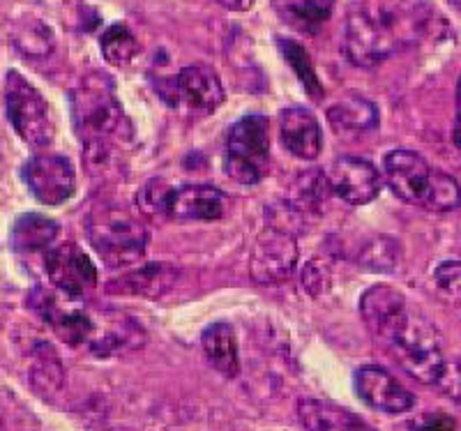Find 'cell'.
Here are the masks:
<instances>
[{
	"instance_id": "obj_1",
	"label": "cell",
	"mask_w": 461,
	"mask_h": 431,
	"mask_svg": "<svg viewBox=\"0 0 461 431\" xmlns=\"http://www.w3.org/2000/svg\"><path fill=\"white\" fill-rule=\"evenodd\" d=\"M360 314L390 358L425 385H436L446 369L443 342L434 323L393 286H372L360 298Z\"/></svg>"
},
{
	"instance_id": "obj_2",
	"label": "cell",
	"mask_w": 461,
	"mask_h": 431,
	"mask_svg": "<svg viewBox=\"0 0 461 431\" xmlns=\"http://www.w3.org/2000/svg\"><path fill=\"white\" fill-rule=\"evenodd\" d=\"M436 10L422 0H362L348 10L344 31L346 58L374 67L413 47L436 31Z\"/></svg>"
},
{
	"instance_id": "obj_3",
	"label": "cell",
	"mask_w": 461,
	"mask_h": 431,
	"mask_svg": "<svg viewBox=\"0 0 461 431\" xmlns=\"http://www.w3.org/2000/svg\"><path fill=\"white\" fill-rule=\"evenodd\" d=\"M72 121L90 162L106 159L111 139L130 134V121L115 97L113 81L100 72L86 76L72 90Z\"/></svg>"
},
{
	"instance_id": "obj_4",
	"label": "cell",
	"mask_w": 461,
	"mask_h": 431,
	"mask_svg": "<svg viewBox=\"0 0 461 431\" xmlns=\"http://www.w3.org/2000/svg\"><path fill=\"white\" fill-rule=\"evenodd\" d=\"M383 171L390 190L403 203L429 212H452L461 205L459 183L438 168H431L425 157L413 150H393L385 155Z\"/></svg>"
},
{
	"instance_id": "obj_5",
	"label": "cell",
	"mask_w": 461,
	"mask_h": 431,
	"mask_svg": "<svg viewBox=\"0 0 461 431\" xmlns=\"http://www.w3.org/2000/svg\"><path fill=\"white\" fill-rule=\"evenodd\" d=\"M88 240L111 268L137 264L146 254L148 229L137 215L118 205H97L86 221Z\"/></svg>"
},
{
	"instance_id": "obj_6",
	"label": "cell",
	"mask_w": 461,
	"mask_h": 431,
	"mask_svg": "<svg viewBox=\"0 0 461 431\" xmlns=\"http://www.w3.org/2000/svg\"><path fill=\"white\" fill-rule=\"evenodd\" d=\"M270 166L267 118L245 116L229 130L224 146V171L240 184H257Z\"/></svg>"
},
{
	"instance_id": "obj_7",
	"label": "cell",
	"mask_w": 461,
	"mask_h": 431,
	"mask_svg": "<svg viewBox=\"0 0 461 431\" xmlns=\"http://www.w3.org/2000/svg\"><path fill=\"white\" fill-rule=\"evenodd\" d=\"M5 109L14 132L26 146L42 150L53 141V121L42 93L16 69L7 72L5 79Z\"/></svg>"
},
{
	"instance_id": "obj_8",
	"label": "cell",
	"mask_w": 461,
	"mask_h": 431,
	"mask_svg": "<svg viewBox=\"0 0 461 431\" xmlns=\"http://www.w3.org/2000/svg\"><path fill=\"white\" fill-rule=\"evenodd\" d=\"M22 178L31 194L44 205H60L77 192V171L65 155L40 153L28 159Z\"/></svg>"
},
{
	"instance_id": "obj_9",
	"label": "cell",
	"mask_w": 461,
	"mask_h": 431,
	"mask_svg": "<svg viewBox=\"0 0 461 431\" xmlns=\"http://www.w3.org/2000/svg\"><path fill=\"white\" fill-rule=\"evenodd\" d=\"M44 268L53 289L65 298L81 300L97 289V268L88 254L74 242H63L49 249Z\"/></svg>"
},
{
	"instance_id": "obj_10",
	"label": "cell",
	"mask_w": 461,
	"mask_h": 431,
	"mask_svg": "<svg viewBox=\"0 0 461 431\" xmlns=\"http://www.w3.org/2000/svg\"><path fill=\"white\" fill-rule=\"evenodd\" d=\"M295 264H298V242L291 229L267 224L249 258L252 277L258 284H279L291 277Z\"/></svg>"
},
{
	"instance_id": "obj_11",
	"label": "cell",
	"mask_w": 461,
	"mask_h": 431,
	"mask_svg": "<svg viewBox=\"0 0 461 431\" xmlns=\"http://www.w3.org/2000/svg\"><path fill=\"white\" fill-rule=\"evenodd\" d=\"M69 300L72 298H65L63 302L58 295L37 289L31 295V305L65 344H69V346L90 344L97 323H95V319L86 310L69 305Z\"/></svg>"
},
{
	"instance_id": "obj_12",
	"label": "cell",
	"mask_w": 461,
	"mask_h": 431,
	"mask_svg": "<svg viewBox=\"0 0 461 431\" xmlns=\"http://www.w3.org/2000/svg\"><path fill=\"white\" fill-rule=\"evenodd\" d=\"M356 392L369 409L390 413V416L409 413L415 406L413 392H409L388 369L378 367V364H365L357 369Z\"/></svg>"
},
{
	"instance_id": "obj_13",
	"label": "cell",
	"mask_w": 461,
	"mask_h": 431,
	"mask_svg": "<svg viewBox=\"0 0 461 431\" xmlns=\"http://www.w3.org/2000/svg\"><path fill=\"white\" fill-rule=\"evenodd\" d=\"M330 190L351 205H367L381 192V175L372 162L360 157H339L328 174Z\"/></svg>"
},
{
	"instance_id": "obj_14",
	"label": "cell",
	"mask_w": 461,
	"mask_h": 431,
	"mask_svg": "<svg viewBox=\"0 0 461 431\" xmlns=\"http://www.w3.org/2000/svg\"><path fill=\"white\" fill-rule=\"evenodd\" d=\"M226 199L210 184H185L171 190L164 205V215L180 221H215L224 217Z\"/></svg>"
},
{
	"instance_id": "obj_15",
	"label": "cell",
	"mask_w": 461,
	"mask_h": 431,
	"mask_svg": "<svg viewBox=\"0 0 461 431\" xmlns=\"http://www.w3.org/2000/svg\"><path fill=\"white\" fill-rule=\"evenodd\" d=\"M176 90H178V104L185 102L189 109L199 113H212L224 104V85L210 65L194 63L180 69L176 76Z\"/></svg>"
},
{
	"instance_id": "obj_16",
	"label": "cell",
	"mask_w": 461,
	"mask_h": 431,
	"mask_svg": "<svg viewBox=\"0 0 461 431\" xmlns=\"http://www.w3.org/2000/svg\"><path fill=\"white\" fill-rule=\"evenodd\" d=\"M279 139L288 153L307 162L319 157L323 148L319 121L310 109L303 106H291L279 113Z\"/></svg>"
},
{
	"instance_id": "obj_17",
	"label": "cell",
	"mask_w": 461,
	"mask_h": 431,
	"mask_svg": "<svg viewBox=\"0 0 461 431\" xmlns=\"http://www.w3.org/2000/svg\"><path fill=\"white\" fill-rule=\"evenodd\" d=\"M178 279V268L168 264H152L146 268L131 270L121 274L118 279H111L106 284V293L113 295H139V298L158 300L173 289Z\"/></svg>"
},
{
	"instance_id": "obj_18",
	"label": "cell",
	"mask_w": 461,
	"mask_h": 431,
	"mask_svg": "<svg viewBox=\"0 0 461 431\" xmlns=\"http://www.w3.org/2000/svg\"><path fill=\"white\" fill-rule=\"evenodd\" d=\"M298 418L307 431H376L348 409L325 400H300Z\"/></svg>"
},
{
	"instance_id": "obj_19",
	"label": "cell",
	"mask_w": 461,
	"mask_h": 431,
	"mask_svg": "<svg viewBox=\"0 0 461 431\" xmlns=\"http://www.w3.org/2000/svg\"><path fill=\"white\" fill-rule=\"evenodd\" d=\"M205 358L221 376L236 379L240 373V351H238L236 330L229 323H212L201 335Z\"/></svg>"
},
{
	"instance_id": "obj_20",
	"label": "cell",
	"mask_w": 461,
	"mask_h": 431,
	"mask_svg": "<svg viewBox=\"0 0 461 431\" xmlns=\"http://www.w3.org/2000/svg\"><path fill=\"white\" fill-rule=\"evenodd\" d=\"M279 19L294 31L316 35L335 12V0H273Z\"/></svg>"
},
{
	"instance_id": "obj_21",
	"label": "cell",
	"mask_w": 461,
	"mask_h": 431,
	"mask_svg": "<svg viewBox=\"0 0 461 431\" xmlns=\"http://www.w3.org/2000/svg\"><path fill=\"white\" fill-rule=\"evenodd\" d=\"M328 121L337 134L353 137V134L369 132L378 125V109L367 97L346 95L328 109Z\"/></svg>"
},
{
	"instance_id": "obj_22",
	"label": "cell",
	"mask_w": 461,
	"mask_h": 431,
	"mask_svg": "<svg viewBox=\"0 0 461 431\" xmlns=\"http://www.w3.org/2000/svg\"><path fill=\"white\" fill-rule=\"evenodd\" d=\"M146 339L141 328L130 319H115L113 323H104V326L95 328V335L90 339L88 348L100 355V358H113V355H122L127 351L139 348Z\"/></svg>"
},
{
	"instance_id": "obj_23",
	"label": "cell",
	"mask_w": 461,
	"mask_h": 431,
	"mask_svg": "<svg viewBox=\"0 0 461 431\" xmlns=\"http://www.w3.org/2000/svg\"><path fill=\"white\" fill-rule=\"evenodd\" d=\"M60 233L58 221L49 220L37 212H26L14 221L10 233V247L16 254H32V252H44L51 249L53 240Z\"/></svg>"
},
{
	"instance_id": "obj_24",
	"label": "cell",
	"mask_w": 461,
	"mask_h": 431,
	"mask_svg": "<svg viewBox=\"0 0 461 431\" xmlns=\"http://www.w3.org/2000/svg\"><path fill=\"white\" fill-rule=\"evenodd\" d=\"M100 51L109 65L127 67L131 60L137 58L139 40L125 23H111L100 37Z\"/></svg>"
},
{
	"instance_id": "obj_25",
	"label": "cell",
	"mask_w": 461,
	"mask_h": 431,
	"mask_svg": "<svg viewBox=\"0 0 461 431\" xmlns=\"http://www.w3.org/2000/svg\"><path fill=\"white\" fill-rule=\"evenodd\" d=\"M277 44L282 49V56L286 58V63L291 65V69H294L295 76L303 84V88L307 90V95L314 102H319L323 97V85H321V79L314 69V63H312L310 53L304 51L303 44H298L295 40H284V37H279Z\"/></svg>"
},
{
	"instance_id": "obj_26",
	"label": "cell",
	"mask_w": 461,
	"mask_h": 431,
	"mask_svg": "<svg viewBox=\"0 0 461 431\" xmlns=\"http://www.w3.org/2000/svg\"><path fill=\"white\" fill-rule=\"evenodd\" d=\"M357 264L369 273H394L399 265V242L393 238H374L357 254Z\"/></svg>"
},
{
	"instance_id": "obj_27",
	"label": "cell",
	"mask_w": 461,
	"mask_h": 431,
	"mask_svg": "<svg viewBox=\"0 0 461 431\" xmlns=\"http://www.w3.org/2000/svg\"><path fill=\"white\" fill-rule=\"evenodd\" d=\"M63 367L58 363V358L51 353V348H44L42 355L37 358L35 367H32V383L44 395H53L63 388Z\"/></svg>"
},
{
	"instance_id": "obj_28",
	"label": "cell",
	"mask_w": 461,
	"mask_h": 431,
	"mask_svg": "<svg viewBox=\"0 0 461 431\" xmlns=\"http://www.w3.org/2000/svg\"><path fill=\"white\" fill-rule=\"evenodd\" d=\"M434 284L447 302L461 305V261H446L434 270Z\"/></svg>"
},
{
	"instance_id": "obj_29",
	"label": "cell",
	"mask_w": 461,
	"mask_h": 431,
	"mask_svg": "<svg viewBox=\"0 0 461 431\" xmlns=\"http://www.w3.org/2000/svg\"><path fill=\"white\" fill-rule=\"evenodd\" d=\"M16 47L22 49L26 56H44V53L51 51L53 35L44 23H35V26H28L26 31L16 35Z\"/></svg>"
},
{
	"instance_id": "obj_30",
	"label": "cell",
	"mask_w": 461,
	"mask_h": 431,
	"mask_svg": "<svg viewBox=\"0 0 461 431\" xmlns=\"http://www.w3.org/2000/svg\"><path fill=\"white\" fill-rule=\"evenodd\" d=\"M406 431H461V425L447 413H422L406 425Z\"/></svg>"
},
{
	"instance_id": "obj_31",
	"label": "cell",
	"mask_w": 461,
	"mask_h": 431,
	"mask_svg": "<svg viewBox=\"0 0 461 431\" xmlns=\"http://www.w3.org/2000/svg\"><path fill=\"white\" fill-rule=\"evenodd\" d=\"M436 388L461 406V363H446V369L440 373Z\"/></svg>"
},
{
	"instance_id": "obj_32",
	"label": "cell",
	"mask_w": 461,
	"mask_h": 431,
	"mask_svg": "<svg viewBox=\"0 0 461 431\" xmlns=\"http://www.w3.org/2000/svg\"><path fill=\"white\" fill-rule=\"evenodd\" d=\"M452 139L456 146L461 148V79L456 85V106H455V130H452Z\"/></svg>"
},
{
	"instance_id": "obj_33",
	"label": "cell",
	"mask_w": 461,
	"mask_h": 431,
	"mask_svg": "<svg viewBox=\"0 0 461 431\" xmlns=\"http://www.w3.org/2000/svg\"><path fill=\"white\" fill-rule=\"evenodd\" d=\"M215 3H220L221 7H226L230 12H247L252 10L254 5V0H215Z\"/></svg>"
},
{
	"instance_id": "obj_34",
	"label": "cell",
	"mask_w": 461,
	"mask_h": 431,
	"mask_svg": "<svg viewBox=\"0 0 461 431\" xmlns=\"http://www.w3.org/2000/svg\"><path fill=\"white\" fill-rule=\"evenodd\" d=\"M3 425H5V418H3V409H0V431H3Z\"/></svg>"
},
{
	"instance_id": "obj_35",
	"label": "cell",
	"mask_w": 461,
	"mask_h": 431,
	"mask_svg": "<svg viewBox=\"0 0 461 431\" xmlns=\"http://www.w3.org/2000/svg\"><path fill=\"white\" fill-rule=\"evenodd\" d=\"M450 3H452V5H455V7H456V10H459V12H461V0H450Z\"/></svg>"
},
{
	"instance_id": "obj_36",
	"label": "cell",
	"mask_w": 461,
	"mask_h": 431,
	"mask_svg": "<svg viewBox=\"0 0 461 431\" xmlns=\"http://www.w3.org/2000/svg\"><path fill=\"white\" fill-rule=\"evenodd\" d=\"M0 159H3V157H0ZM0 164H3V162H0Z\"/></svg>"
}]
</instances>
